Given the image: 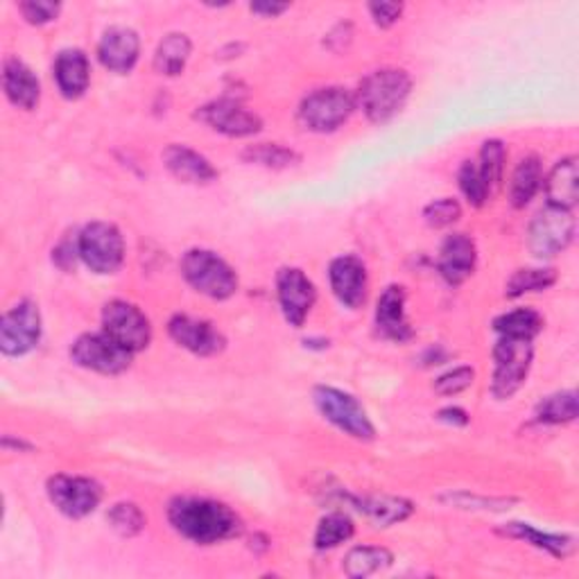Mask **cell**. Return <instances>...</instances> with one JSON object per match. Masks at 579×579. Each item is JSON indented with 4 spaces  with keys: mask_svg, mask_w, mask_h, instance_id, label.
I'll use <instances>...</instances> for the list:
<instances>
[{
    "mask_svg": "<svg viewBox=\"0 0 579 579\" xmlns=\"http://www.w3.org/2000/svg\"><path fill=\"white\" fill-rule=\"evenodd\" d=\"M543 186V166L541 159L530 155L518 161L514 174H511V184H509V200L514 208H523L532 202V197L539 193Z\"/></svg>",
    "mask_w": 579,
    "mask_h": 579,
    "instance_id": "d4e9b609",
    "label": "cell"
},
{
    "mask_svg": "<svg viewBox=\"0 0 579 579\" xmlns=\"http://www.w3.org/2000/svg\"><path fill=\"white\" fill-rule=\"evenodd\" d=\"M437 419L450 425H467L469 423V414L462 408H444L437 412Z\"/></svg>",
    "mask_w": 579,
    "mask_h": 579,
    "instance_id": "7bdbcfd3",
    "label": "cell"
},
{
    "mask_svg": "<svg viewBox=\"0 0 579 579\" xmlns=\"http://www.w3.org/2000/svg\"><path fill=\"white\" fill-rule=\"evenodd\" d=\"M444 500H448L450 505H457V507H467V509H509L511 500H492V498H475V496H469V494H450L446 496Z\"/></svg>",
    "mask_w": 579,
    "mask_h": 579,
    "instance_id": "ab89813d",
    "label": "cell"
},
{
    "mask_svg": "<svg viewBox=\"0 0 579 579\" xmlns=\"http://www.w3.org/2000/svg\"><path fill=\"white\" fill-rule=\"evenodd\" d=\"M168 521L174 532L197 545H216L236 539L242 532L240 516L229 505L197 496H179L170 500Z\"/></svg>",
    "mask_w": 579,
    "mask_h": 579,
    "instance_id": "6da1fadb",
    "label": "cell"
},
{
    "mask_svg": "<svg viewBox=\"0 0 579 579\" xmlns=\"http://www.w3.org/2000/svg\"><path fill=\"white\" fill-rule=\"evenodd\" d=\"M355 94H351L345 86H326L313 91L311 96L303 98L299 107V120L301 125L317 132V134H328L340 130L351 113L355 111Z\"/></svg>",
    "mask_w": 579,
    "mask_h": 579,
    "instance_id": "5b68a950",
    "label": "cell"
},
{
    "mask_svg": "<svg viewBox=\"0 0 579 579\" xmlns=\"http://www.w3.org/2000/svg\"><path fill=\"white\" fill-rule=\"evenodd\" d=\"M394 562V555L387 547L381 545H355L345 557V572L351 579H364L370 575H376L378 570L387 568Z\"/></svg>",
    "mask_w": 579,
    "mask_h": 579,
    "instance_id": "4316f807",
    "label": "cell"
},
{
    "mask_svg": "<svg viewBox=\"0 0 579 579\" xmlns=\"http://www.w3.org/2000/svg\"><path fill=\"white\" fill-rule=\"evenodd\" d=\"M328 279L333 294L340 299L342 306L355 311L364 301H367L370 292V274L364 263L358 256L345 254L338 256L328 267Z\"/></svg>",
    "mask_w": 579,
    "mask_h": 579,
    "instance_id": "2e32d148",
    "label": "cell"
},
{
    "mask_svg": "<svg viewBox=\"0 0 579 579\" xmlns=\"http://www.w3.org/2000/svg\"><path fill=\"white\" fill-rule=\"evenodd\" d=\"M109 526L125 539H132L143 532L145 514L136 503H116L107 514Z\"/></svg>",
    "mask_w": 579,
    "mask_h": 579,
    "instance_id": "e575fe53",
    "label": "cell"
},
{
    "mask_svg": "<svg viewBox=\"0 0 579 579\" xmlns=\"http://www.w3.org/2000/svg\"><path fill=\"white\" fill-rule=\"evenodd\" d=\"M277 297L286 322L294 328H301L315 306L317 290L303 269L284 267L277 274Z\"/></svg>",
    "mask_w": 579,
    "mask_h": 579,
    "instance_id": "5bb4252c",
    "label": "cell"
},
{
    "mask_svg": "<svg viewBox=\"0 0 579 579\" xmlns=\"http://www.w3.org/2000/svg\"><path fill=\"white\" fill-rule=\"evenodd\" d=\"M191 52H193V44H191L189 35L170 33L168 37H164V41L159 44V48L155 52V71L159 75H168V77L184 73L189 59H191Z\"/></svg>",
    "mask_w": 579,
    "mask_h": 579,
    "instance_id": "484cf974",
    "label": "cell"
},
{
    "mask_svg": "<svg viewBox=\"0 0 579 579\" xmlns=\"http://www.w3.org/2000/svg\"><path fill=\"white\" fill-rule=\"evenodd\" d=\"M412 91V77L403 69H381L362 80L355 102L372 123L383 125L399 113Z\"/></svg>",
    "mask_w": 579,
    "mask_h": 579,
    "instance_id": "7a4b0ae2",
    "label": "cell"
},
{
    "mask_svg": "<svg viewBox=\"0 0 579 579\" xmlns=\"http://www.w3.org/2000/svg\"><path fill=\"white\" fill-rule=\"evenodd\" d=\"M423 218L431 227L444 229V227H450L462 218V206L453 197H442V200H435L423 208Z\"/></svg>",
    "mask_w": 579,
    "mask_h": 579,
    "instance_id": "8d00e7d4",
    "label": "cell"
},
{
    "mask_svg": "<svg viewBox=\"0 0 579 579\" xmlns=\"http://www.w3.org/2000/svg\"><path fill=\"white\" fill-rule=\"evenodd\" d=\"M534 347L532 340L500 338L494 347V378L492 394L498 401H507L521 389L532 370Z\"/></svg>",
    "mask_w": 579,
    "mask_h": 579,
    "instance_id": "8992f818",
    "label": "cell"
},
{
    "mask_svg": "<svg viewBox=\"0 0 579 579\" xmlns=\"http://www.w3.org/2000/svg\"><path fill=\"white\" fill-rule=\"evenodd\" d=\"M547 204L562 206L572 210V206L579 200V168H577V157H566L562 159L551 174L543 179Z\"/></svg>",
    "mask_w": 579,
    "mask_h": 579,
    "instance_id": "603a6c76",
    "label": "cell"
},
{
    "mask_svg": "<svg viewBox=\"0 0 579 579\" xmlns=\"http://www.w3.org/2000/svg\"><path fill=\"white\" fill-rule=\"evenodd\" d=\"M572 238H575L572 210L547 204L530 222L528 250L536 258H553L568 250Z\"/></svg>",
    "mask_w": 579,
    "mask_h": 579,
    "instance_id": "9c48e42d",
    "label": "cell"
},
{
    "mask_svg": "<svg viewBox=\"0 0 579 579\" xmlns=\"http://www.w3.org/2000/svg\"><path fill=\"white\" fill-rule=\"evenodd\" d=\"M555 281H557V272L553 267L518 269L511 274V279L507 281L505 294L507 297H521L528 292H543L547 288H553Z\"/></svg>",
    "mask_w": 579,
    "mask_h": 579,
    "instance_id": "836d02e7",
    "label": "cell"
},
{
    "mask_svg": "<svg viewBox=\"0 0 579 579\" xmlns=\"http://www.w3.org/2000/svg\"><path fill=\"white\" fill-rule=\"evenodd\" d=\"M543 328V317L534 309H514L494 319V330L500 338L534 340Z\"/></svg>",
    "mask_w": 579,
    "mask_h": 579,
    "instance_id": "f1b7e54d",
    "label": "cell"
},
{
    "mask_svg": "<svg viewBox=\"0 0 579 579\" xmlns=\"http://www.w3.org/2000/svg\"><path fill=\"white\" fill-rule=\"evenodd\" d=\"M164 166L168 168V172L184 181V184H213L220 177V172L213 168V164L200 155L197 149L189 147V145H181V143H172L164 149Z\"/></svg>",
    "mask_w": 579,
    "mask_h": 579,
    "instance_id": "ffe728a7",
    "label": "cell"
},
{
    "mask_svg": "<svg viewBox=\"0 0 579 579\" xmlns=\"http://www.w3.org/2000/svg\"><path fill=\"white\" fill-rule=\"evenodd\" d=\"M44 322L33 299H21L0 319V349L5 355H25L41 342Z\"/></svg>",
    "mask_w": 579,
    "mask_h": 579,
    "instance_id": "30bf717a",
    "label": "cell"
},
{
    "mask_svg": "<svg viewBox=\"0 0 579 579\" xmlns=\"http://www.w3.org/2000/svg\"><path fill=\"white\" fill-rule=\"evenodd\" d=\"M181 274L193 290L208 299L225 301L238 292L236 269L210 250L186 252L181 258Z\"/></svg>",
    "mask_w": 579,
    "mask_h": 579,
    "instance_id": "3957f363",
    "label": "cell"
},
{
    "mask_svg": "<svg viewBox=\"0 0 579 579\" xmlns=\"http://www.w3.org/2000/svg\"><path fill=\"white\" fill-rule=\"evenodd\" d=\"M77 252L96 274H113L125 261V238L111 222H91L77 233Z\"/></svg>",
    "mask_w": 579,
    "mask_h": 579,
    "instance_id": "52a82bcc",
    "label": "cell"
},
{
    "mask_svg": "<svg viewBox=\"0 0 579 579\" xmlns=\"http://www.w3.org/2000/svg\"><path fill=\"white\" fill-rule=\"evenodd\" d=\"M358 509L367 514L378 528H389L396 523H403L406 518H410L414 505L406 498H396V496H372V498H362Z\"/></svg>",
    "mask_w": 579,
    "mask_h": 579,
    "instance_id": "83f0119b",
    "label": "cell"
},
{
    "mask_svg": "<svg viewBox=\"0 0 579 579\" xmlns=\"http://www.w3.org/2000/svg\"><path fill=\"white\" fill-rule=\"evenodd\" d=\"M168 335L181 349L202 358L218 355L227 347L225 335L216 326L191 315H174L168 322Z\"/></svg>",
    "mask_w": 579,
    "mask_h": 579,
    "instance_id": "9a60e30c",
    "label": "cell"
},
{
    "mask_svg": "<svg viewBox=\"0 0 579 579\" xmlns=\"http://www.w3.org/2000/svg\"><path fill=\"white\" fill-rule=\"evenodd\" d=\"M478 263V250L471 236L467 233H450L439 250V274L450 284V286H460L465 284L471 274L475 272Z\"/></svg>",
    "mask_w": 579,
    "mask_h": 579,
    "instance_id": "d6986e66",
    "label": "cell"
},
{
    "mask_svg": "<svg viewBox=\"0 0 579 579\" xmlns=\"http://www.w3.org/2000/svg\"><path fill=\"white\" fill-rule=\"evenodd\" d=\"M55 82L69 100H77L86 94L91 84V62L84 50L69 48L62 50L55 59Z\"/></svg>",
    "mask_w": 579,
    "mask_h": 579,
    "instance_id": "7402d4cb",
    "label": "cell"
},
{
    "mask_svg": "<svg viewBox=\"0 0 579 579\" xmlns=\"http://www.w3.org/2000/svg\"><path fill=\"white\" fill-rule=\"evenodd\" d=\"M370 14L376 25L391 27L396 21L401 19L403 3H385V0H381V3H370Z\"/></svg>",
    "mask_w": 579,
    "mask_h": 579,
    "instance_id": "60d3db41",
    "label": "cell"
},
{
    "mask_svg": "<svg viewBox=\"0 0 579 579\" xmlns=\"http://www.w3.org/2000/svg\"><path fill=\"white\" fill-rule=\"evenodd\" d=\"M473 381H475V370L462 364V367H455V370L442 374L435 381V391L442 396H455V394L469 389L473 385Z\"/></svg>",
    "mask_w": 579,
    "mask_h": 579,
    "instance_id": "74e56055",
    "label": "cell"
},
{
    "mask_svg": "<svg viewBox=\"0 0 579 579\" xmlns=\"http://www.w3.org/2000/svg\"><path fill=\"white\" fill-rule=\"evenodd\" d=\"M242 159L269 168V170H288L301 161L294 149L281 145V143H256L242 152Z\"/></svg>",
    "mask_w": 579,
    "mask_h": 579,
    "instance_id": "f546056e",
    "label": "cell"
},
{
    "mask_svg": "<svg viewBox=\"0 0 579 579\" xmlns=\"http://www.w3.org/2000/svg\"><path fill=\"white\" fill-rule=\"evenodd\" d=\"M195 118L202 120V123L208 125L210 130H216V132L231 136V138L254 136L263 128L261 116L250 111L248 107H242L233 98H220V100H213V102L200 107Z\"/></svg>",
    "mask_w": 579,
    "mask_h": 579,
    "instance_id": "4fadbf2b",
    "label": "cell"
},
{
    "mask_svg": "<svg viewBox=\"0 0 579 579\" xmlns=\"http://www.w3.org/2000/svg\"><path fill=\"white\" fill-rule=\"evenodd\" d=\"M353 532H355V526L347 514L342 511L326 514L315 532V547L317 551H333V547L347 543L353 536Z\"/></svg>",
    "mask_w": 579,
    "mask_h": 579,
    "instance_id": "1f68e13d",
    "label": "cell"
},
{
    "mask_svg": "<svg viewBox=\"0 0 579 579\" xmlns=\"http://www.w3.org/2000/svg\"><path fill=\"white\" fill-rule=\"evenodd\" d=\"M141 55V39L136 29L116 25L109 27L98 44V59L111 73H130Z\"/></svg>",
    "mask_w": 579,
    "mask_h": 579,
    "instance_id": "e0dca14e",
    "label": "cell"
},
{
    "mask_svg": "<svg viewBox=\"0 0 579 579\" xmlns=\"http://www.w3.org/2000/svg\"><path fill=\"white\" fill-rule=\"evenodd\" d=\"M500 534L511 536V539H523L526 543L545 551L547 555H553L557 559H566L575 551V539L566 534H553V532H541L532 528L530 523H507Z\"/></svg>",
    "mask_w": 579,
    "mask_h": 579,
    "instance_id": "cb8c5ba5",
    "label": "cell"
},
{
    "mask_svg": "<svg viewBox=\"0 0 579 579\" xmlns=\"http://www.w3.org/2000/svg\"><path fill=\"white\" fill-rule=\"evenodd\" d=\"M250 10L254 12V14H261V16H279V14H284L286 10H290V5L288 3H254V5H250Z\"/></svg>",
    "mask_w": 579,
    "mask_h": 579,
    "instance_id": "ee69618b",
    "label": "cell"
},
{
    "mask_svg": "<svg viewBox=\"0 0 579 579\" xmlns=\"http://www.w3.org/2000/svg\"><path fill=\"white\" fill-rule=\"evenodd\" d=\"M80 258V252H77V236L71 240V238H64L59 245L55 248L52 252V261L62 267V269H71L75 267V261Z\"/></svg>",
    "mask_w": 579,
    "mask_h": 579,
    "instance_id": "b9f144b4",
    "label": "cell"
},
{
    "mask_svg": "<svg viewBox=\"0 0 579 579\" xmlns=\"http://www.w3.org/2000/svg\"><path fill=\"white\" fill-rule=\"evenodd\" d=\"M71 360L82 370L118 376L132 367L134 353L120 347L105 330L84 333L71 345Z\"/></svg>",
    "mask_w": 579,
    "mask_h": 579,
    "instance_id": "ba28073f",
    "label": "cell"
},
{
    "mask_svg": "<svg viewBox=\"0 0 579 579\" xmlns=\"http://www.w3.org/2000/svg\"><path fill=\"white\" fill-rule=\"evenodd\" d=\"M406 301H408V294L403 286H387L381 292L376 301V328L385 340L408 342L414 335L408 322Z\"/></svg>",
    "mask_w": 579,
    "mask_h": 579,
    "instance_id": "ac0fdd59",
    "label": "cell"
},
{
    "mask_svg": "<svg viewBox=\"0 0 579 579\" xmlns=\"http://www.w3.org/2000/svg\"><path fill=\"white\" fill-rule=\"evenodd\" d=\"M457 181H460V191L465 193V197L469 200L471 206H482L486 200H490V191H486L482 174L478 170V164L473 161H465L460 168V174H457Z\"/></svg>",
    "mask_w": 579,
    "mask_h": 579,
    "instance_id": "d590c367",
    "label": "cell"
},
{
    "mask_svg": "<svg viewBox=\"0 0 579 579\" xmlns=\"http://www.w3.org/2000/svg\"><path fill=\"white\" fill-rule=\"evenodd\" d=\"M3 88L8 100L25 111H33L41 98V82L19 57H8L3 64Z\"/></svg>",
    "mask_w": 579,
    "mask_h": 579,
    "instance_id": "44dd1931",
    "label": "cell"
},
{
    "mask_svg": "<svg viewBox=\"0 0 579 579\" xmlns=\"http://www.w3.org/2000/svg\"><path fill=\"white\" fill-rule=\"evenodd\" d=\"M102 330L134 355L145 351L152 342V324L147 315L123 299H113L102 309Z\"/></svg>",
    "mask_w": 579,
    "mask_h": 579,
    "instance_id": "8fae6325",
    "label": "cell"
},
{
    "mask_svg": "<svg viewBox=\"0 0 579 579\" xmlns=\"http://www.w3.org/2000/svg\"><path fill=\"white\" fill-rule=\"evenodd\" d=\"M313 401L319 414L349 437L360 442H372L376 437V429L367 410L360 406L353 394L330 385H317L313 389Z\"/></svg>",
    "mask_w": 579,
    "mask_h": 579,
    "instance_id": "277c9868",
    "label": "cell"
},
{
    "mask_svg": "<svg viewBox=\"0 0 579 579\" xmlns=\"http://www.w3.org/2000/svg\"><path fill=\"white\" fill-rule=\"evenodd\" d=\"M536 421L547 425H562L570 423L577 417V394L572 389L555 391L536 406Z\"/></svg>",
    "mask_w": 579,
    "mask_h": 579,
    "instance_id": "4dcf8cb0",
    "label": "cell"
},
{
    "mask_svg": "<svg viewBox=\"0 0 579 579\" xmlns=\"http://www.w3.org/2000/svg\"><path fill=\"white\" fill-rule=\"evenodd\" d=\"M505 145L498 138L492 141H484L482 149H480V164L478 170L482 174V181L490 195H494L500 189V181H503V172H505Z\"/></svg>",
    "mask_w": 579,
    "mask_h": 579,
    "instance_id": "d6a6232c",
    "label": "cell"
},
{
    "mask_svg": "<svg viewBox=\"0 0 579 579\" xmlns=\"http://www.w3.org/2000/svg\"><path fill=\"white\" fill-rule=\"evenodd\" d=\"M50 503L69 518H86L102 503V486L84 475L57 473L46 484Z\"/></svg>",
    "mask_w": 579,
    "mask_h": 579,
    "instance_id": "7c38bea8",
    "label": "cell"
},
{
    "mask_svg": "<svg viewBox=\"0 0 579 579\" xmlns=\"http://www.w3.org/2000/svg\"><path fill=\"white\" fill-rule=\"evenodd\" d=\"M19 10L27 23L46 25L59 16V12H62V5L52 3V0H25V3L19 5Z\"/></svg>",
    "mask_w": 579,
    "mask_h": 579,
    "instance_id": "f35d334b",
    "label": "cell"
}]
</instances>
